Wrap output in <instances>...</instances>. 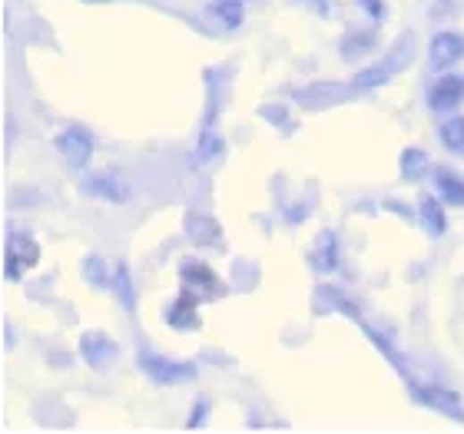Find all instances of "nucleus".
Wrapping results in <instances>:
<instances>
[{
	"instance_id": "nucleus-1",
	"label": "nucleus",
	"mask_w": 464,
	"mask_h": 434,
	"mask_svg": "<svg viewBox=\"0 0 464 434\" xmlns=\"http://www.w3.org/2000/svg\"><path fill=\"white\" fill-rule=\"evenodd\" d=\"M136 365L153 385H163V388L166 385H182V381H196V375H199L196 362H173V358L153 355V352H139Z\"/></svg>"
},
{
	"instance_id": "nucleus-2",
	"label": "nucleus",
	"mask_w": 464,
	"mask_h": 434,
	"mask_svg": "<svg viewBox=\"0 0 464 434\" xmlns=\"http://www.w3.org/2000/svg\"><path fill=\"white\" fill-rule=\"evenodd\" d=\"M408 395L411 401H418L425 408L438 414H448L454 421H464V404H461V395L454 388H444V385H425V381H411L408 379Z\"/></svg>"
},
{
	"instance_id": "nucleus-3",
	"label": "nucleus",
	"mask_w": 464,
	"mask_h": 434,
	"mask_svg": "<svg viewBox=\"0 0 464 434\" xmlns=\"http://www.w3.org/2000/svg\"><path fill=\"white\" fill-rule=\"evenodd\" d=\"M54 149L60 153V159L67 163L70 169H83L93 159V149H97V140L87 126H67L54 136Z\"/></svg>"
},
{
	"instance_id": "nucleus-4",
	"label": "nucleus",
	"mask_w": 464,
	"mask_h": 434,
	"mask_svg": "<svg viewBox=\"0 0 464 434\" xmlns=\"http://www.w3.org/2000/svg\"><path fill=\"white\" fill-rule=\"evenodd\" d=\"M40 262V243L27 233L7 235V249H4V276L11 282H21L27 268H34Z\"/></svg>"
},
{
	"instance_id": "nucleus-5",
	"label": "nucleus",
	"mask_w": 464,
	"mask_h": 434,
	"mask_svg": "<svg viewBox=\"0 0 464 434\" xmlns=\"http://www.w3.org/2000/svg\"><path fill=\"white\" fill-rule=\"evenodd\" d=\"M408 64V37H401V44H398L395 54H388L385 60H378L372 67H365L355 73L351 80V89H375V87H385L388 80L395 77L398 70Z\"/></svg>"
},
{
	"instance_id": "nucleus-6",
	"label": "nucleus",
	"mask_w": 464,
	"mask_h": 434,
	"mask_svg": "<svg viewBox=\"0 0 464 434\" xmlns=\"http://www.w3.org/2000/svg\"><path fill=\"white\" fill-rule=\"evenodd\" d=\"M461 60H464V34H458V30H438L428 40V67L434 73H444V70H451Z\"/></svg>"
},
{
	"instance_id": "nucleus-7",
	"label": "nucleus",
	"mask_w": 464,
	"mask_h": 434,
	"mask_svg": "<svg viewBox=\"0 0 464 434\" xmlns=\"http://www.w3.org/2000/svg\"><path fill=\"white\" fill-rule=\"evenodd\" d=\"M199 302H203L199 295L182 289L176 299L166 302L163 322L170 325L173 332H199V325H203V319H199Z\"/></svg>"
},
{
	"instance_id": "nucleus-8",
	"label": "nucleus",
	"mask_w": 464,
	"mask_h": 434,
	"mask_svg": "<svg viewBox=\"0 0 464 434\" xmlns=\"http://www.w3.org/2000/svg\"><path fill=\"white\" fill-rule=\"evenodd\" d=\"M180 282H182V289L199 295V299H215V295H223V282H219V276H215V268L206 266V262H199V259L182 262Z\"/></svg>"
},
{
	"instance_id": "nucleus-9",
	"label": "nucleus",
	"mask_w": 464,
	"mask_h": 434,
	"mask_svg": "<svg viewBox=\"0 0 464 434\" xmlns=\"http://www.w3.org/2000/svg\"><path fill=\"white\" fill-rule=\"evenodd\" d=\"M428 110L434 113H451L464 103V77L461 73H438V80L428 87Z\"/></svg>"
},
{
	"instance_id": "nucleus-10",
	"label": "nucleus",
	"mask_w": 464,
	"mask_h": 434,
	"mask_svg": "<svg viewBox=\"0 0 464 434\" xmlns=\"http://www.w3.org/2000/svg\"><path fill=\"white\" fill-rule=\"evenodd\" d=\"M80 192L90 196V200L110 202V206H123L130 200V186L116 173H90V176H83Z\"/></svg>"
},
{
	"instance_id": "nucleus-11",
	"label": "nucleus",
	"mask_w": 464,
	"mask_h": 434,
	"mask_svg": "<svg viewBox=\"0 0 464 434\" xmlns=\"http://www.w3.org/2000/svg\"><path fill=\"white\" fill-rule=\"evenodd\" d=\"M80 358L90 368H110L120 358V345H116L110 335L103 332H87L80 338Z\"/></svg>"
},
{
	"instance_id": "nucleus-12",
	"label": "nucleus",
	"mask_w": 464,
	"mask_h": 434,
	"mask_svg": "<svg viewBox=\"0 0 464 434\" xmlns=\"http://www.w3.org/2000/svg\"><path fill=\"white\" fill-rule=\"evenodd\" d=\"M186 239L199 245V249H215L223 243V226L215 223L213 216H206V212H190L186 216Z\"/></svg>"
},
{
	"instance_id": "nucleus-13",
	"label": "nucleus",
	"mask_w": 464,
	"mask_h": 434,
	"mask_svg": "<svg viewBox=\"0 0 464 434\" xmlns=\"http://www.w3.org/2000/svg\"><path fill=\"white\" fill-rule=\"evenodd\" d=\"M308 266L316 268L318 276H329L339 268V235L332 233V229H322L312 245V252H308Z\"/></svg>"
},
{
	"instance_id": "nucleus-14",
	"label": "nucleus",
	"mask_w": 464,
	"mask_h": 434,
	"mask_svg": "<svg viewBox=\"0 0 464 434\" xmlns=\"http://www.w3.org/2000/svg\"><path fill=\"white\" fill-rule=\"evenodd\" d=\"M378 47V34L375 30H349V34L342 37L339 44V54L345 64H359L362 56H368Z\"/></svg>"
},
{
	"instance_id": "nucleus-15",
	"label": "nucleus",
	"mask_w": 464,
	"mask_h": 434,
	"mask_svg": "<svg viewBox=\"0 0 464 434\" xmlns=\"http://www.w3.org/2000/svg\"><path fill=\"white\" fill-rule=\"evenodd\" d=\"M418 223L421 229L431 235V239H442L448 233V216H444V206L434 196H421L418 200Z\"/></svg>"
},
{
	"instance_id": "nucleus-16",
	"label": "nucleus",
	"mask_w": 464,
	"mask_h": 434,
	"mask_svg": "<svg viewBox=\"0 0 464 434\" xmlns=\"http://www.w3.org/2000/svg\"><path fill=\"white\" fill-rule=\"evenodd\" d=\"M434 190L438 196L444 200V206H464V176L461 173H454L448 166H438L434 169Z\"/></svg>"
},
{
	"instance_id": "nucleus-17",
	"label": "nucleus",
	"mask_w": 464,
	"mask_h": 434,
	"mask_svg": "<svg viewBox=\"0 0 464 434\" xmlns=\"http://www.w3.org/2000/svg\"><path fill=\"white\" fill-rule=\"evenodd\" d=\"M428 169H431V157L421 149V146H408V149H401L398 173H401L405 183H418V179H425L428 176Z\"/></svg>"
},
{
	"instance_id": "nucleus-18",
	"label": "nucleus",
	"mask_w": 464,
	"mask_h": 434,
	"mask_svg": "<svg viewBox=\"0 0 464 434\" xmlns=\"http://www.w3.org/2000/svg\"><path fill=\"white\" fill-rule=\"evenodd\" d=\"M80 272H83V282L90 285V289H114V272H110V266L103 262V256H97V252H90V256H83V266H80Z\"/></svg>"
},
{
	"instance_id": "nucleus-19",
	"label": "nucleus",
	"mask_w": 464,
	"mask_h": 434,
	"mask_svg": "<svg viewBox=\"0 0 464 434\" xmlns=\"http://www.w3.org/2000/svg\"><path fill=\"white\" fill-rule=\"evenodd\" d=\"M213 17L223 30H239V27L246 23L242 0H213Z\"/></svg>"
},
{
	"instance_id": "nucleus-20",
	"label": "nucleus",
	"mask_w": 464,
	"mask_h": 434,
	"mask_svg": "<svg viewBox=\"0 0 464 434\" xmlns=\"http://www.w3.org/2000/svg\"><path fill=\"white\" fill-rule=\"evenodd\" d=\"M114 292L120 305H123L126 312H136V289H133V278H130V266H126V259H120L114 266Z\"/></svg>"
},
{
	"instance_id": "nucleus-21",
	"label": "nucleus",
	"mask_w": 464,
	"mask_h": 434,
	"mask_svg": "<svg viewBox=\"0 0 464 434\" xmlns=\"http://www.w3.org/2000/svg\"><path fill=\"white\" fill-rule=\"evenodd\" d=\"M223 149H226V140L215 133L213 126H206L203 133H199V140H196V163L209 166L213 159L223 157Z\"/></svg>"
},
{
	"instance_id": "nucleus-22",
	"label": "nucleus",
	"mask_w": 464,
	"mask_h": 434,
	"mask_svg": "<svg viewBox=\"0 0 464 434\" xmlns=\"http://www.w3.org/2000/svg\"><path fill=\"white\" fill-rule=\"evenodd\" d=\"M359 325H362V332L368 335V342H372V345L378 348V352H382V355H385L388 362H392V365L398 368V375H401V379L408 381V368H405V362H401V355H398V352H395V345H392V342H388L385 335L378 332V328H375V325H368V322H365V319H359Z\"/></svg>"
},
{
	"instance_id": "nucleus-23",
	"label": "nucleus",
	"mask_w": 464,
	"mask_h": 434,
	"mask_svg": "<svg viewBox=\"0 0 464 434\" xmlns=\"http://www.w3.org/2000/svg\"><path fill=\"white\" fill-rule=\"evenodd\" d=\"M438 140L444 143L448 153L464 157V116H448V120L438 126Z\"/></svg>"
},
{
	"instance_id": "nucleus-24",
	"label": "nucleus",
	"mask_w": 464,
	"mask_h": 434,
	"mask_svg": "<svg viewBox=\"0 0 464 434\" xmlns=\"http://www.w3.org/2000/svg\"><path fill=\"white\" fill-rule=\"evenodd\" d=\"M318 299L329 302V309H335V312H342V315H349V319H355V322L362 319L359 305H355L351 299H345V295H342L339 289H332V285H322V289H318Z\"/></svg>"
},
{
	"instance_id": "nucleus-25",
	"label": "nucleus",
	"mask_w": 464,
	"mask_h": 434,
	"mask_svg": "<svg viewBox=\"0 0 464 434\" xmlns=\"http://www.w3.org/2000/svg\"><path fill=\"white\" fill-rule=\"evenodd\" d=\"M308 216H312V202H285L283 206V219L285 223H292V226H299V223H306Z\"/></svg>"
},
{
	"instance_id": "nucleus-26",
	"label": "nucleus",
	"mask_w": 464,
	"mask_h": 434,
	"mask_svg": "<svg viewBox=\"0 0 464 434\" xmlns=\"http://www.w3.org/2000/svg\"><path fill=\"white\" fill-rule=\"evenodd\" d=\"M295 4H302L306 11H312L316 17H335V11H339V0H295Z\"/></svg>"
},
{
	"instance_id": "nucleus-27",
	"label": "nucleus",
	"mask_w": 464,
	"mask_h": 434,
	"mask_svg": "<svg viewBox=\"0 0 464 434\" xmlns=\"http://www.w3.org/2000/svg\"><path fill=\"white\" fill-rule=\"evenodd\" d=\"M355 4L362 7L365 17H368L372 23H382L388 17V4H385V0H355Z\"/></svg>"
},
{
	"instance_id": "nucleus-28",
	"label": "nucleus",
	"mask_w": 464,
	"mask_h": 434,
	"mask_svg": "<svg viewBox=\"0 0 464 434\" xmlns=\"http://www.w3.org/2000/svg\"><path fill=\"white\" fill-rule=\"evenodd\" d=\"M206 414H209V401H206L203 395H199V398L193 401V408H190V418H186V428H190V431H196V428H199V424L206 421Z\"/></svg>"
},
{
	"instance_id": "nucleus-29",
	"label": "nucleus",
	"mask_w": 464,
	"mask_h": 434,
	"mask_svg": "<svg viewBox=\"0 0 464 434\" xmlns=\"http://www.w3.org/2000/svg\"><path fill=\"white\" fill-rule=\"evenodd\" d=\"M259 113L266 120H272V126H285V123H289V110H285V106H262Z\"/></svg>"
}]
</instances>
